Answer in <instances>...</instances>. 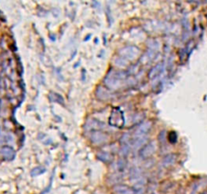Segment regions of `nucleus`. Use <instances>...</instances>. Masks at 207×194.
Instances as JSON below:
<instances>
[{
	"instance_id": "obj_13",
	"label": "nucleus",
	"mask_w": 207,
	"mask_h": 194,
	"mask_svg": "<svg viewBox=\"0 0 207 194\" xmlns=\"http://www.w3.org/2000/svg\"><path fill=\"white\" fill-rule=\"evenodd\" d=\"M45 170H46L45 168H44V167H42V166H40V167H36V168H34V169H31V172H30V175H31V176H33V177L38 176V175H41V174L44 173V172H45Z\"/></svg>"
},
{
	"instance_id": "obj_2",
	"label": "nucleus",
	"mask_w": 207,
	"mask_h": 194,
	"mask_svg": "<svg viewBox=\"0 0 207 194\" xmlns=\"http://www.w3.org/2000/svg\"><path fill=\"white\" fill-rule=\"evenodd\" d=\"M109 124L116 128H122L125 124V118L123 112L120 108H115L113 109L110 118H109Z\"/></svg>"
},
{
	"instance_id": "obj_10",
	"label": "nucleus",
	"mask_w": 207,
	"mask_h": 194,
	"mask_svg": "<svg viewBox=\"0 0 207 194\" xmlns=\"http://www.w3.org/2000/svg\"><path fill=\"white\" fill-rule=\"evenodd\" d=\"M97 157H99L100 161H102L104 163H110L113 161V159H114L113 154H111L108 152H100L99 153H97Z\"/></svg>"
},
{
	"instance_id": "obj_6",
	"label": "nucleus",
	"mask_w": 207,
	"mask_h": 194,
	"mask_svg": "<svg viewBox=\"0 0 207 194\" xmlns=\"http://www.w3.org/2000/svg\"><path fill=\"white\" fill-rule=\"evenodd\" d=\"M150 128H151V123L150 121H146L142 123L141 125L136 129L135 134H134V138L146 137L147 134L150 131Z\"/></svg>"
},
{
	"instance_id": "obj_7",
	"label": "nucleus",
	"mask_w": 207,
	"mask_h": 194,
	"mask_svg": "<svg viewBox=\"0 0 207 194\" xmlns=\"http://www.w3.org/2000/svg\"><path fill=\"white\" fill-rule=\"evenodd\" d=\"M105 127V124L101 121H99V120L97 119H89L88 121L85 124V128H86V130H91L93 132L95 131H101L102 129H104Z\"/></svg>"
},
{
	"instance_id": "obj_9",
	"label": "nucleus",
	"mask_w": 207,
	"mask_h": 194,
	"mask_svg": "<svg viewBox=\"0 0 207 194\" xmlns=\"http://www.w3.org/2000/svg\"><path fill=\"white\" fill-rule=\"evenodd\" d=\"M96 95L99 99H109L111 98V93L110 91H108L107 89H105L102 86H99L97 88V91H96Z\"/></svg>"
},
{
	"instance_id": "obj_11",
	"label": "nucleus",
	"mask_w": 207,
	"mask_h": 194,
	"mask_svg": "<svg viewBox=\"0 0 207 194\" xmlns=\"http://www.w3.org/2000/svg\"><path fill=\"white\" fill-rule=\"evenodd\" d=\"M162 70H164V64H158L157 65H155L150 70V74H148V77L150 78V79H153L156 76H157L158 73H160Z\"/></svg>"
},
{
	"instance_id": "obj_4",
	"label": "nucleus",
	"mask_w": 207,
	"mask_h": 194,
	"mask_svg": "<svg viewBox=\"0 0 207 194\" xmlns=\"http://www.w3.org/2000/svg\"><path fill=\"white\" fill-rule=\"evenodd\" d=\"M139 52H140L139 49L137 48H135V46H126V48H124L120 50L121 55H122L123 57L128 58V59H130V60H132L137 57Z\"/></svg>"
},
{
	"instance_id": "obj_8",
	"label": "nucleus",
	"mask_w": 207,
	"mask_h": 194,
	"mask_svg": "<svg viewBox=\"0 0 207 194\" xmlns=\"http://www.w3.org/2000/svg\"><path fill=\"white\" fill-rule=\"evenodd\" d=\"M2 156L7 160H13L15 157V151L9 146H3L0 150Z\"/></svg>"
},
{
	"instance_id": "obj_1",
	"label": "nucleus",
	"mask_w": 207,
	"mask_h": 194,
	"mask_svg": "<svg viewBox=\"0 0 207 194\" xmlns=\"http://www.w3.org/2000/svg\"><path fill=\"white\" fill-rule=\"evenodd\" d=\"M128 77V73L125 71L111 70L105 77L104 83L110 89H117L121 86V83Z\"/></svg>"
},
{
	"instance_id": "obj_15",
	"label": "nucleus",
	"mask_w": 207,
	"mask_h": 194,
	"mask_svg": "<svg viewBox=\"0 0 207 194\" xmlns=\"http://www.w3.org/2000/svg\"><path fill=\"white\" fill-rule=\"evenodd\" d=\"M9 141V135L0 132V145H2L3 143Z\"/></svg>"
},
{
	"instance_id": "obj_5",
	"label": "nucleus",
	"mask_w": 207,
	"mask_h": 194,
	"mask_svg": "<svg viewBox=\"0 0 207 194\" xmlns=\"http://www.w3.org/2000/svg\"><path fill=\"white\" fill-rule=\"evenodd\" d=\"M156 151V145L154 142L148 143V144L145 145L141 149V151L139 152V155L140 157H142L143 159H146L150 157L152 154L154 153V152Z\"/></svg>"
},
{
	"instance_id": "obj_12",
	"label": "nucleus",
	"mask_w": 207,
	"mask_h": 194,
	"mask_svg": "<svg viewBox=\"0 0 207 194\" xmlns=\"http://www.w3.org/2000/svg\"><path fill=\"white\" fill-rule=\"evenodd\" d=\"M148 141V137H139V138H135V141L134 143V149H138L141 146H143L145 143Z\"/></svg>"
},
{
	"instance_id": "obj_3",
	"label": "nucleus",
	"mask_w": 207,
	"mask_h": 194,
	"mask_svg": "<svg viewBox=\"0 0 207 194\" xmlns=\"http://www.w3.org/2000/svg\"><path fill=\"white\" fill-rule=\"evenodd\" d=\"M91 140L94 144L100 145L108 140V135L107 134L103 133L102 131H95L92 132L91 134Z\"/></svg>"
},
{
	"instance_id": "obj_14",
	"label": "nucleus",
	"mask_w": 207,
	"mask_h": 194,
	"mask_svg": "<svg viewBox=\"0 0 207 194\" xmlns=\"http://www.w3.org/2000/svg\"><path fill=\"white\" fill-rule=\"evenodd\" d=\"M175 159H176V155L175 154H169L167 156L165 157V159H164V165L169 166L171 164H173V163L175 162Z\"/></svg>"
}]
</instances>
